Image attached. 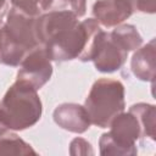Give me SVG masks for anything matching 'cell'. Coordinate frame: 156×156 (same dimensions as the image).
I'll return each mask as SVG.
<instances>
[{
    "instance_id": "cell-15",
    "label": "cell",
    "mask_w": 156,
    "mask_h": 156,
    "mask_svg": "<svg viewBox=\"0 0 156 156\" xmlns=\"http://www.w3.org/2000/svg\"><path fill=\"white\" fill-rule=\"evenodd\" d=\"M11 7H15L29 16L38 17L40 15V1L41 0H10Z\"/></svg>"
},
{
    "instance_id": "cell-4",
    "label": "cell",
    "mask_w": 156,
    "mask_h": 156,
    "mask_svg": "<svg viewBox=\"0 0 156 156\" xmlns=\"http://www.w3.org/2000/svg\"><path fill=\"white\" fill-rule=\"evenodd\" d=\"M128 51H126L111 35L102 30L95 43L90 61L95 68L102 73H113L123 67L127 61Z\"/></svg>"
},
{
    "instance_id": "cell-6",
    "label": "cell",
    "mask_w": 156,
    "mask_h": 156,
    "mask_svg": "<svg viewBox=\"0 0 156 156\" xmlns=\"http://www.w3.org/2000/svg\"><path fill=\"white\" fill-rule=\"evenodd\" d=\"M35 21L37 17L11 7L2 27L13 40L30 51L40 45L35 34Z\"/></svg>"
},
{
    "instance_id": "cell-16",
    "label": "cell",
    "mask_w": 156,
    "mask_h": 156,
    "mask_svg": "<svg viewBox=\"0 0 156 156\" xmlns=\"http://www.w3.org/2000/svg\"><path fill=\"white\" fill-rule=\"evenodd\" d=\"M69 154L72 156L94 155V150L88 140H85L83 138H74L69 144Z\"/></svg>"
},
{
    "instance_id": "cell-11",
    "label": "cell",
    "mask_w": 156,
    "mask_h": 156,
    "mask_svg": "<svg viewBox=\"0 0 156 156\" xmlns=\"http://www.w3.org/2000/svg\"><path fill=\"white\" fill-rule=\"evenodd\" d=\"M128 111H130L135 116L140 126V129H141V135L155 141L156 140L155 138V117H156L155 105L146 104V102H138V104L132 105Z\"/></svg>"
},
{
    "instance_id": "cell-14",
    "label": "cell",
    "mask_w": 156,
    "mask_h": 156,
    "mask_svg": "<svg viewBox=\"0 0 156 156\" xmlns=\"http://www.w3.org/2000/svg\"><path fill=\"white\" fill-rule=\"evenodd\" d=\"M40 10L46 12L54 10H69L79 18L87 12V0H41Z\"/></svg>"
},
{
    "instance_id": "cell-19",
    "label": "cell",
    "mask_w": 156,
    "mask_h": 156,
    "mask_svg": "<svg viewBox=\"0 0 156 156\" xmlns=\"http://www.w3.org/2000/svg\"><path fill=\"white\" fill-rule=\"evenodd\" d=\"M6 130H9V129H7V128H6V127H5V126H4V124L0 122V135H1L2 133H5Z\"/></svg>"
},
{
    "instance_id": "cell-10",
    "label": "cell",
    "mask_w": 156,
    "mask_h": 156,
    "mask_svg": "<svg viewBox=\"0 0 156 156\" xmlns=\"http://www.w3.org/2000/svg\"><path fill=\"white\" fill-rule=\"evenodd\" d=\"M29 52L24 46L13 40L4 27H0V63L6 66L17 67L24 56Z\"/></svg>"
},
{
    "instance_id": "cell-5",
    "label": "cell",
    "mask_w": 156,
    "mask_h": 156,
    "mask_svg": "<svg viewBox=\"0 0 156 156\" xmlns=\"http://www.w3.org/2000/svg\"><path fill=\"white\" fill-rule=\"evenodd\" d=\"M18 67L20 68L17 71L16 79L29 83L37 90L41 89L52 76L51 60L41 45H38L30 50L18 65Z\"/></svg>"
},
{
    "instance_id": "cell-2",
    "label": "cell",
    "mask_w": 156,
    "mask_h": 156,
    "mask_svg": "<svg viewBox=\"0 0 156 156\" xmlns=\"http://www.w3.org/2000/svg\"><path fill=\"white\" fill-rule=\"evenodd\" d=\"M124 85L119 80L111 78L95 80L84 102L91 124L108 128L111 121L124 111Z\"/></svg>"
},
{
    "instance_id": "cell-13",
    "label": "cell",
    "mask_w": 156,
    "mask_h": 156,
    "mask_svg": "<svg viewBox=\"0 0 156 156\" xmlns=\"http://www.w3.org/2000/svg\"><path fill=\"white\" fill-rule=\"evenodd\" d=\"M0 155H37V151L11 130L0 135Z\"/></svg>"
},
{
    "instance_id": "cell-17",
    "label": "cell",
    "mask_w": 156,
    "mask_h": 156,
    "mask_svg": "<svg viewBox=\"0 0 156 156\" xmlns=\"http://www.w3.org/2000/svg\"><path fill=\"white\" fill-rule=\"evenodd\" d=\"M133 12H141V13H155L156 11V0H127Z\"/></svg>"
},
{
    "instance_id": "cell-12",
    "label": "cell",
    "mask_w": 156,
    "mask_h": 156,
    "mask_svg": "<svg viewBox=\"0 0 156 156\" xmlns=\"http://www.w3.org/2000/svg\"><path fill=\"white\" fill-rule=\"evenodd\" d=\"M112 38L128 52L135 51L143 45V37L135 26L128 23H121L113 27V30L110 32Z\"/></svg>"
},
{
    "instance_id": "cell-3",
    "label": "cell",
    "mask_w": 156,
    "mask_h": 156,
    "mask_svg": "<svg viewBox=\"0 0 156 156\" xmlns=\"http://www.w3.org/2000/svg\"><path fill=\"white\" fill-rule=\"evenodd\" d=\"M110 130L99 139L100 155L134 156L138 154L136 141L143 136L135 116L128 111L118 113L108 126Z\"/></svg>"
},
{
    "instance_id": "cell-8",
    "label": "cell",
    "mask_w": 156,
    "mask_h": 156,
    "mask_svg": "<svg viewBox=\"0 0 156 156\" xmlns=\"http://www.w3.org/2000/svg\"><path fill=\"white\" fill-rule=\"evenodd\" d=\"M91 12L100 26L112 28L129 18L133 9L127 0H96Z\"/></svg>"
},
{
    "instance_id": "cell-9",
    "label": "cell",
    "mask_w": 156,
    "mask_h": 156,
    "mask_svg": "<svg viewBox=\"0 0 156 156\" xmlns=\"http://www.w3.org/2000/svg\"><path fill=\"white\" fill-rule=\"evenodd\" d=\"M155 39L152 38L145 45L135 50L130 60V69L133 74L143 82L154 83L155 80Z\"/></svg>"
},
{
    "instance_id": "cell-1",
    "label": "cell",
    "mask_w": 156,
    "mask_h": 156,
    "mask_svg": "<svg viewBox=\"0 0 156 156\" xmlns=\"http://www.w3.org/2000/svg\"><path fill=\"white\" fill-rule=\"evenodd\" d=\"M41 113L38 90L24 80L16 79L0 101V122L9 130H24L35 126Z\"/></svg>"
},
{
    "instance_id": "cell-7",
    "label": "cell",
    "mask_w": 156,
    "mask_h": 156,
    "mask_svg": "<svg viewBox=\"0 0 156 156\" xmlns=\"http://www.w3.org/2000/svg\"><path fill=\"white\" fill-rule=\"evenodd\" d=\"M54 122L62 129L82 134L90 128V118L84 106L74 102H65L58 105L52 113Z\"/></svg>"
},
{
    "instance_id": "cell-18",
    "label": "cell",
    "mask_w": 156,
    "mask_h": 156,
    "mask_svg": "<svg viewBox=\"0 0 156 156\" xmlns=\"http://www.w3.org/2000/svg\"><path fill=\"white\" fill-rule=\"evenodd\" d=\"M7 10V1L6 0H0V21L4 17V15L6 13Z\"/></svg>"
}]
</instances>
